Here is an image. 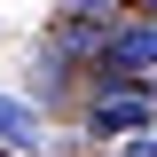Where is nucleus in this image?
I'll return each instance as SVG.
<instances>
[{"mask_svg":"<svg viewBox=\"0 0 157 157\" xmlns=\"http://www.w3.org/2000/svg\"><path fill=\"white\" fill-rule=\"evenodd\" d=\"M102 71H157V24L141 16V24H126V32H118L110 24V47H102Z\"/></svg>","mask_w":157,"mask_h":157,"instance_id":"3","label":"nucleus"},{"mask_svg":"<svg viewBox=\"0 0 157 157\" xmlns=\"http://www.w3.org/2000/svg\"><path fill=\"white\" fill-rule=\"evenodd\" d=\"M141 86H149V102H157V71H149V78H141Z\"/></svg>","mask_w":157,"mask_h":157,"instance_id":"8","label":"nucleus"},{"mask_svg":"<svg viewBox=\"0 0 157 157\" xmlns=\"http://www.w3.org/2000/svg\"><path fill=\"white\" fill-rule=\"evenodd\" d=\"M141 16H149V24H157V0H141Z\"/></svg>","mask_w":157,"mask_h":157,"instance_id":"7","label":"nucleus"},{"mask_svg":"<svg viewBox=\"0 0 157 157\" xmlns=\"http://www.w3.org/2000/svg\"><path fill=\"white\" fill-rule=\"evenodd\" d=\"M126 157H141V149H126Z\"/></svg>","mask_w":157,"mask_h":157,"instance_id":"9","label":"nucleus"},{"mask_svg":"<svg viewBox=\"0 0 157 157\" xmlns=\"http://www.w3.org/2000/svg\"><path fill=\"white\" fill-rule=\"evenodd\" d=\"M157 126V102L149 86H110V94H94V110H86V134L118 141V134H149Z\"/></svg>","mask_w":157,"mask_h":157,"instance_id":"1","label":"nucleus"},{"mask_svg":"<svg viewBox=\"0 0 157 157\" xmlns=\"http://www.w3.org/2000/svg\"><path fill=\"white\" fill-rule=\"evenodd\" d=\"M32 94L39 102H63V94H71V55H55V39L32 47Z\"/></svg>","mask_w":157,"mask_h":157,"instance_id":"5","label":"nucleus"},{"mask_svg":"<svg viewBox=\"0 0 157 157\" xmlns=\"http://www.w3.org/2000/svg\"><path fill=\"white\" fill-rule=\"evenodd\" d=\"M110 24H118V16H78V8H63V16H55V55H71V63H102Z\"/></svg>","mask_w":157,"mask_h":157,"instance_id":"2","label":"nucleus"},{"mask_svg":"<svg viewBox=\"0 0 157 157\" xmlns=\"http://www.w3.org/2000/svg\"><path fill=\"white\" fill-rule=\"evenodd\" d=\"M63 8H78V16H102V8H110V0H63Z\"/></svg>","mask_w":157,"mask_h":157,"instance_id":"6","label":"nucleus"},{"mask_svg":"<svg viewBox=\"0 0 157 157\" xmlns=\"http://www.w3.org/2000/svg\"><path fill=\"white\" fill-rule=\"evenodd\" d=\"M39 141H47L39 110L16 102V94H0V149H8V157H39Z\"/></svg>","mask_w":157,"mask_h":157,"instance_id":"4","label":"nucleus"}]
</instances>
